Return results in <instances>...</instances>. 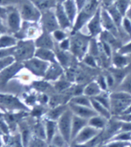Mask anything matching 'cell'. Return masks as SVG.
<instances>
[{"instance_id":"obj_1","label":"cell","mask_w":131,"mask_h":147,"mask_svg":"<svg viewBox=\"0 0 131 147\" xmlns=\"http://www.w3.org/2000/svg\"><path fill=\"white\" fill-rule=\"evenodd\" d=\"M91 37L82 32H73L70 35V52L79 62L88 54Z\"/></svg>"},{"instance_id":"obj_2","label":"cell","mask_w":131,"mask_h":147,"mask_svg":"<svg viewBox=\"0 0 131 147\" xmlns=\"http://www.w3.org/2000/svg\"><path fill=\"white\" fill-rule=\"evenodd\" d=\"M100 0H87L85 5L78 13L70 33L82 31L90 19L96 14V12L100 8L101 5H100Z\"/></svg>"},{"instance_id":"obj_3","label":"cell","mask_w":131,"mask_h":147,"mask_svg":"<svg viewBox=\"0 0 131 147\" xmlns=\"http://www.w3.org/2000/svg\"><path fill=\"white\" fill-rule=\"evenodd\" d=\"M110 107L112 116L116 117L121 115L131 105V95L125 92L114 90L110 92Z\"/></svg>"},{"instance_id":"obj_4","label":"cell","mask_w":131,"mask_h":147,"mask_svg":"<svg viewBox=\"0 0 131 147\" xmlns=\"http://www.w3.org/2000/svg\"><path fill=\"white\" fill-rule=\"evenodd\" d=\"M0 109L4 111L3 113L31 111L29 106L22 102L19 97L13 94L2 92H0Z\"/></svg>"},{"instance_id":"obj_5","label":"cell","mask_w":131,"mask_h":147,"mask_svg":"<svg viewBox=\"0 0 131 147\" xmlns=\"http://www.w3.org/2000/svg\"><path fill=\"white\" fill-rule=\"evenodd\" d=\"M36 47L34 40L32 39H23L19 40L16 46L14 56L16 62L24 63L35 56Z\"/></svg>"},{"instance_id":"obj_6","label":"cell","mask_w":131,"mask_h":147,"mask_svg":"<svg viewBox=\"0 0 131 147\" xmlns=\"http://www.w3.org/2000/svg\"><path fill=\"white\" fill-rule=\"evenodd\" d=\"M22 63L25 69L28 70L32 75L42 79L45 77L47 69L50 65V63L41 60L35 56Z\"/></svg>"},{"instance_id":"obj_7","label":"cell","mask_w":131,"mask_h":147,"mask_svg":"<svg viewBox=\"0 0 131 147\" xmlns=\"http://www.w3.org/2000/svg\"><path fill=\"white\" fill-rule=\"evenodd\" d=\"M73 113L70 107L62 115L57 121L59 133L63 136V137L69 144H71V129H72V121Z\"/></svg>"},{"instance_id":"obj_8","label":"cell","mask_w":131,"mask_h":147,"mask_svg":"<svg viewBox=\"0 0 131 147\" xmlns=\"http://www.w3.org/2000/svg\"><path fill=\"white\" fill-rule=\"evenodd\" d=\"M103 131L99 130L97 129L87 125L83 128L78 135L75 137V139L72 141L71 144L74 146H82L85 145L88 142H92L93 140L98 137L102 133Z\"/></svg>"},{"instance_id":"obj_9","label":"cell","mask_w":131,"mask_h":147,"mask_svg":"<svg viewBox=\"0 0 131 147\" xmlns=\"http://www.w3.org/2000/svg\"><path fill=\"white\" fill-rule=\"evenodd\" d=\"M84 28L87 30L86 34L93 39H98L100 37V34L103 31L101 22V6Z\"/></svg>"},{"instance_id":"obj_10","label":"cell","mask_w":131,"mask_h":147,"mask_svg":"<svg viewBox=\"0 0 131 147\" xmlns=\"http://www.w3.org/2000/svg\"><path fill=\"white\" fill-rule=\"evenodd\" d=\"M40 20L42 22L43 32L52 34L54 31L60 29L58 21L56 20L54 9L43 12Z\"/></svg>"},{"instance_id":"obj_11","label":"cell","mask_w":131,"mask_h":147,"mask_svg":"<svg viewBox=\"0 0 131 147\" xmlns=\"http://www.w3.org/2000/svg\"><path fill=\"white\" fill-rule=\"evenodd\" d=\"M24 69V65L22 63L15 62L12 65L5 68L0 72V89H4V87L6 86L8 82L17 73H20L21 70Z\"/></svg>"},{"instance_id":"obj_12","label":"cell","mask_w":131,"mask_h":147,"mask_svg":"<svg viewBox=\"0 0 131 147\" xmlns=\"http://www.w3.org/2000/svg\"><path fill=\"white\" fill-rule=\"evenodd\" d=\"M21 16L26 21L37 22L41 19L42 14L40 10L33 3H25L21 7Z\"/></svg>"},{"instance_id":"obj_13","label":"cell","mask_w":131,"mask_h":147,"mask_svg":"<svg viewBox=\"0 0 131 147\" xmlns=\"http://www.w3.org/2000/svg\"><path fill=\"white\" fill-rule=\"evenodd\" d=\"M101 22H102L103 30L109 32L120 39L119 29L117 28V25L115 24L113 20H112L111 16H109V12H107L106 8L103 6H101Z\"/></svg>"},{"instance_id":"obj_14","label":"cell","mask_w":131,"mask_h":147,"mask_svg":"<svg viewBox=\"0 0 131 147\" xmlns=\"http://www.w3.org/2000/svg\"><path fill=\"white\" fill-rule=\"evenodd\" d=\"M54 12L56 15V20L59 25V28L61 29L66 30V31L70 30L71 32V30L73 28V24L71 23L70 20H69V17L67 14L66 13L63 4L58 3L56 7L54 8Z\"/></svg>"},{"instance_id":"obj_15","label":"cell","mask_w":131,"mask_h":147,"mask_svg":"<svg viewBox=\"0 0 131 147\" xmlns=\"http://www.w3.org/2000/svg\"><path fill=\"white\" fill-rule=\"evenodd\" d=\"M36 49H55L56 42L54 40L51 33L43 32L41 35L34 40Z\"/></svg>"},{"instance_id":"obj_16","label":"cell","mask_w":131,"mask_h":147,"mask_svg":"<svg viewBox=\"0 0 131 147\" xmlns=\"http://www.w3.org/2000/svg\"><path fill=\"white\" fill-rule=\"evenodd\" d=\"M64 72L65 69L59 63H51L49 66L43 80L53 83L62 77L64 75Z\"/></svg>"},{"instance_id":"obj_17","label":"cell","mask_w":131,"mask_h":147,"mask_svg":"<svg viewBox=\"0 0 131 147\" xmlns=\"http://www.w3.org/2000/svg\"><path fill=\"white\" fill-rule=\"evenodd\" d=\"M69 107L70 110L73 112L74 115L77 116H80L81 118L86 119H90L94 116L97 115L94 109L92 107H87V106H82L75 105V104L68 103Z\"/></svg>"},{"instance_id":"obj_18","label":"cell","mask_w":131,"mask_h":147,"mask_svg":"<svg viewBox=\"0 0 131 147\" xmlns=\"http://www.w3.org/2000/svg\"><path fill=\"white\" fill-rule=\"evenodd\" d=\"M131 65V61L128 56L114 52L111 58V66L117 69H124Z\"/></svg>"},{"instance_id":"obj_19","label":"cell","mask_w":131,"mask_h":147,"mask_svg":"<svg viewBox=\"0 0 131 147\" xmlns=\"http://www.w3.org/2000/svg\"><path fill=\"white\" fill-rule=\"evenodd\" d=\"M35 57L49 63H57V59L55 51L48 49H36Z\"/></svg>"},{"instance_id":"obj_20","label":"cell","mask_w":131,"mask_h":147,"mask_svg":"<svg viewBox=\"0 0 131 147\" xmlns=\"http://www.w3.org/2000/svg\"><path fill=\"white\" fill-rule=\"evenodd\" d=\"M87 125L88 119L81 118L80 116H76L73 114V121H72V129H71V142L78 135V133Z\"/></svg>"},{"instance_id":"obj_21","label":"cell","mask_w":131,"mask_h":147,"mask_svg":"<svg viewBox=\"0 0 131 147\" xmlns=\"http://www.w3.org/2000/svg\"><path fill=\"white\" fill-rule=\"evenodd\" d=\"M68 108L69 104H63V105H59L53 108H49L45 115V119L57 122L59 119L62 116V115L68 109Z\"/></svg>"},{"instance_id":"obj_22","label":"cell","mask_w":131,"mask_h":147,"mask_svg":"<svg viewBox=\"0 0 131 147\" xmlns=\"http://www.w3.org/2000/svg\"><path fill=\"white\" fill-rule=\"evenodd\" d=\"M63 5L66 13L68 16L69 20H70L71 23L73 26L76 20L78 13H79L75 1L74 0H66L63 3Z\"/></svg>"},{"instance_id":"obj_23","label":"cell","mask_w":131,"mask_h":147,"mask_svg":"<svg viewBox=\"0 0 131 147\" xmlns=\"http://www.w3.org/2000/svg\"><path fill=\"white\" fill-rule=\"evenodd\" d=\"M102 92V89L98 85L97 81L94 80L85 85V87L83 89V95H85L90 99H93L99 96Z\"/></svg>"},{"instance_id":"obj_24","label":"cell","mask_w":131,"mask_h":147,"mask_svg":"<svg viewBox=\"0 0 131 147\" xmlns=\"http://www.w3.org/2000/svg\"><path fill=\"white\" fill-rule=\"evenodd\" d=\"M44 123H45V129H46V141L48 142H50L53 140V138L58 132L57 122L45 119Z\"/></svg>"},{"instance_id":"obj_25","label":"cell","mask_w":131,"mask_h":147,"mask_svg":"<svg viewBox=\"0 0 131 147\" xmlns=\"http://www.w3.org/2000/svg\"><path fill=\"white\" fill-rule=\"evenodd\" d=\"M52 84L56 93H64L73 86V83L70 82L66 78L65 75H63L62 77L56 80V82H53Z\"/></svg>"},{"instance_id":"obj_26","label":"cell","mask_w":131,"mask_h":147,"mask_svg":"<svg viewBox=\"0 0 131 147\" xmlns=\"http://www.w3.org/2000/svg\"><path fill=\"white\" fill-rule=\"evenodd\" d=\"M109 120V119H107L103 116L96 115L88 120V125L95 128V129H97L99 130L103 131L105 128L107 127Z\"/></svg>"},{"instance_id":"obj_27","label":"cell","mask_w":131,"mask_h":147,"mask_svg":"<svg viewBox=\"0 0 131 147\" xmlns=\"http://www.w3.org/2000/svg\"><path fill=\"white\" fill-rule=\"evenodd\" d=\"M8 25L11 31L14 33H17L20 30V16L17 12L13 11L9 15Z\"/></svg>"},{"instance_id":"obj_28","label":"cell","mask_w":131,"mask_h":147,"mask_svg":"<svg viewBox=\"0 0 131 147\" xmlns=\"http://www.w3.org/2000/svg\"><path fill=\"white\" fill-rule=\"evenodd\" d=\"M91 103H92V108L96 111L97 115L103 116L107 119H110L113 117L109 109L100 103L99 102H97L94 99H91Z\"/></svg>"},{"instance_id":"obj_29","label":"cell","mask_w":131,"mask_h":147,"mask_svg":"<svg viewBox=\"0 0 131 147\" xmlns=\"http://www.w3.org/2000/svg\"><path fill=\"white\" fill-rule=\"evenodd\" d=\"M18 40L16 36L9 35H3L0 36V49H9L16 47L17 45Z\"/></svg>"},{"instance_id":"obj_30","label":"cell","mask_w":131,"mask_h":147,"mask_svg":"<svg viewBox=\"0 0 131 147\" xmlns=\"http://www.w3.org/2000/svg\"><path fill=\"white\" fill-rule=\"evenodd\" d=\"M40 11L45 12L47 10L53 9L57 5L56 0H34L33 3Z\"/></svg>"},{"instance_id":"obj_31","label":"cell","mask_w":131,"mask_h":147,"mask_svg":"<svg viewBox=\"0 0 131 147\" xmlns=\"http://www.w3.org/2000/svg\"><path fill=\"white\" fill-rule=\"evenodd\" d=\"M69 103L75 104V105H78V106L92 107L91 99L83 94L80 95V96H73L70 99V102H69Z\"/></svg>"},{"instance_id":"obj_32","label":"cell","mask_w":131,"mask_h":147,"mask_svg":"<svg viewBox=\"0 0 131 147\" xmlns=\"http://www.w3.org/2000/svg\"><path fill=\"white\" fill-rule=\"evenodd\" d=\"M115 90L125 92L126 93L131 95V70Z\"/></svg>"},{"instance_id":"obj_33","label":"cell","mask_w":131,"mask_h":147,"mask_svg":"<svg viewBox=\"0 0 131 147\" xmlns=\"http://www.w3.org/2000/svg\"><path fill=\"white\" fill-rule=\"evenodd\" d=\"M114 5L124 16H126V13L130 9L131 0H115Z\"/></svg>"},{"instance_id":"obj_34","label":"cell","mask_w":131,"mask_h":147,"mask_svg":"<svg viewBox=\"0 0 131 147\" xmlns=\"http://www.w3.org/2000/svg\"><path fill=\"white\" fill-rule=\"evenodd\" d=\"M109 94H110L109 91H103L99 96H97V97L93 98V99H94L95 100L99 102L100 103H101L109 109V107H110V96H109Z\"/></svg>"},{"instance_id":"obj_35","label":"cell","mask_w":131,"mask_h":147,"mask_svg":"<svg viewBox=\"0 0 131 147\" xmlns=\"http://www.w3.org/2000/svg\"><path fill=\"white\" fill-rule=\"evenodd\" d=\"M49 143L53 147H67L70 145L63 137V136L59 133V131Z\"/></svg>"},{"instance_id":"obj_36","label":"cell","mask_w":131,"mask_h":147,"mask_svg":"<svg viewBox=\"0 0 131 147\" xmlns=\"http://www.w3.org/2000/svg\"><path fill=\"white\" fill-rule=\"evenodd\" d=\"M103 72L105 78H106L107 87H108L109 91L112 92L115 90L116 87H117V84H116V80L114 79L113 74L108 69H104Z\"/></svg>"},{"instance_id":"obj_37","label":"cell","mask_w":131,"mask_h":147,"mask_svg":"<svg viewBox=\"0 0 131 147\" xmlns=\"http://www.w3.org/2000/svg\"><path fill=\"white\" fill-rule=\"evenodd\" d=\"M34 132L36 135L40 140H46V129H45V123L44 122H39L38 121L34 125Z\"/></svg>"},{"instance_id":"obj_38","label":"cell","mask_w":131,"mask_h":147,"mask_svg":"<svg viewBox=\"0 0 131 147\" xmlns=\"http://www.w3.org/2000/svg\"><path fill=\"white\" fill-rule=\"evenodd\" d=\"M80 63L83 64V65H86L88 67L93 68V69H100V66H99L97 59L91 56V55H90V54H87Z\"/></svg>"},{"instance_id":"obj_39","label":"cell","mask_w":131,"mask_h":147,"mask_svg":"<svg viewBox=\"0 0 131 147\" xmlns=\"http://www.w3.org/2000/svg\"><path fill=\"white\" fill-rule=\"evenodd\" d=\"M70 33H68V32L66 31V30H63V29H59L56 31H54L53 33H52V36L53 37L54 40L56 41V42L59 43L60 42L64 39H67L70 37Z\"/></svg>"},{"instance_id":"obj_40","label":"cell","mask_w":131,"mask_h":147,"mask_svg":"<svg viewBox=\"0 0 131 147\" xmlns=\"http://www.w3.org/2000/svg\"><path fill=\"white\" fill-rule=\"evenodd\" d=\"M110 140H120V141H126L131 142V133L127 132H119L116 135L113 136Z\"/></svg>"},{"instance_id":"obj_41","label":"cell","mask_w":131,"mask_h":147,"mask_svg":"<svg viewBox=\"0 0 131 147\" xmlns=\"http://www.w3.org/2000/svg\"><path fill=\"white\" fill-rule=\"evenodd\" d=\"M15 62H16V60H15V58L13 56L1 59H0V72H2L3 69H5V68H7L10 65H12V63H14Z\"/></svg>"},{"instance_id":"obj_42","label":"cell","mask_w":131,"mask_h":147,"mask_svg":"<svg viewBox=\"0 0 131 147\" xmlns=\"http://www.w3.org/2000/svg\"><path fill=\"white\" fill-rule=\"evenodd\" d=\"M95 80L97 81V82L98 83V85L100 86V88L102 89L103 91H109L108 87H107L106 78H105L103 72L99 73L98 76L96 77V79H95Z\"/></svg>"},{"instance_id":"obj_43","label":"cell","mask_w":131,"mask_h":147,"mask_svg":"<svg viewBox=\"0 0 131 147\" xmlns=\"http://www.w3.org/2000/svg\"><path fill=\"white\" fill-rule=\"evenodd\" d=\"M131 142L120 141V140H110L105 147H129Z\"/></svg>"},{"instance_id":"obj_44","label":"cell","mask_w":131,"mask_h":147,"mask_svg":"<svg viewBox=\"0 0 131 147\" xmlns=\"http://www.w3.org/2000/svg\"><path fill=\"white\" fill-rule=\"evenodd\" d=\"M56 46L59 49L63 51H70V37L67 39H64L60 42L57 43L56 42Z\"/></svg>"},{"instance_id":"obj_45","label":"cell","mask_w":131,"mask_h":147,"mask_svg":"<svg viewBox=\"0 0 131 147\" xmlns=\"http://www.w3.org/2000/svg\"><path fill=\"white\" fill-rule=\"evenodd\" d=\"M15 49H16V47L9 49H0V59L8 57V56H13Z\"/></svg>"},{"instance_id":"obj_46","label":"cell","mask_w":131,"mask_h":147,"mask_svg":"<svg viewBox=\"0 0 131 147\" xmlns=\"http://www.w3.org/2000/svg\"><path fill=\"white\" fill-rule=\"evenodd\" d=\"M119 52L121 54H124V55H126V56H128V55H130L131 54V40L129 42L126 43L125 45L122 46L121 48L119 50L117 51Z\"/></svg>"},{"instance_id":"obj_47","label":"cell","mask_w":131,"mask_h":147,"mask_svg":"<svg viewBox=\"0 0 131 147\" xmlns=\"http://www.w3.org/2000/svg\"><path fill=\"white\" fill-rule=\"evenodd\" d=\"M120 132L131 133V122H121V127Z\"/></svg>"},{"instance_id":"obj_48","label":"cell","mask_w":131,"mask_h":147,"mask_svg":"<svg viewBox=\"0 0 131 147\" xmlns=\"http://www.w3.org/2000/svg\"><path fill=\"white\" fill-rule=\"evenodd\" d=\"M76 3V5L77 6L78 11L80 12V10L82 9L83 8V6L85 5L86 3V1L87 0H74Z\"/></svg>"},{"instance_id":"obj_49","label":"cell","mask_w":131,"mask_h":147,"mask_svg":"<svg viewBox=\"0 0 131 147\" xmlns=\"http://www.w3.org/2000/svg\"><path fill=\"white\" fill-rule=\"evenodd\" d=\"M5 31L6 30H5V26H4V25L3 24V22L0 20V32H5Z\"/></svg>"},{"instance_id":"obj_50","label":"cell","mask_w":131,"mask_h":147,"mask_svg":"<svg viewBox=\"0 0 131 147\" xmlns=\"http://www.w3.org/2000/svg\"><path fill=\"white\" fill-rule=\"evenodd\" d=\"M56 3H57V4H58V3L63 4V3H64V2H65L66 0H56Z\"/></svg>"},{"instance_id":"obj_51","label":"cell","mask_w":131,"mask_h":147,"mask_svg":"<svg viewBox=\"0 0 131 147\" xmlns=\"http://www.w3.org/2000/svg\"><path fill=\"white\" fill-rule=\"evenodd\" d=\"M129 147H131V144H130V146H129Z\"/></svg>"},{"instance_id":"obj_52","label":"cell","mask_w":131,"mask_h":147,"mask_svg":"<svg viewBox=\"0 0 131 147\" xmlns=\"http://www.w3.org/2000/svg\"><path fill=\"white\" fill-rule=\"evenodd\" d=\"M0 36H1V32H0Z\"/></svg>"},{"instance_id":"obj_53","label":"cell","mask_w":131,"mask_h":147,"mask_svg":"<svg viewBox=\"0 0 131 147\" xmlns=\"http://www.w3.org/2000/svg\"><path fill=\"white\" fill-rule=\"evenodd\" d=\"M0 146H1V142H0Z\"/></svg>"}]
</instances>
